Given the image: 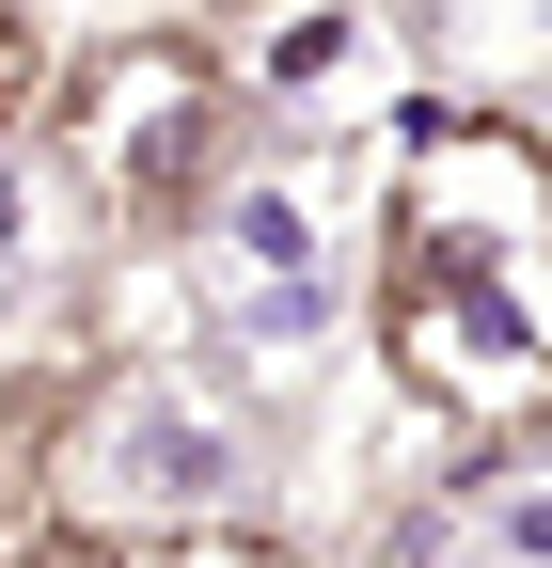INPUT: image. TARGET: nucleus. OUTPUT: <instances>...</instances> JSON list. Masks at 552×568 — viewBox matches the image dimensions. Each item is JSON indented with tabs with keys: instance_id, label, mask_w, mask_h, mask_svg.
I'll use <instances>...</instances> for the list:
<instances>
[{
	"instance_id": "8",
	"label": "nucleus",
	"mask_w": 552,
	"mask_h": 568,
	"mask_svg": "<svg viewBox=\"0 0 552 568\" xmlns=\"http://www.w3.org/2000/svg\"><path fill=\"white\" fill-rule=\"evenodd\" d=\"M17 521H32V489H17V474H0V552H17Z\"/></svg>"
},
{
	"instance_id": "3",
	"label": "nucleus",
	"mask_w": 552,
	"mask_h": 568,
	"mask_svg": "<svg viewBox=\"0 0 552 568\" xmlns=\"http://www.w3.org/2000/svg\"><path fill=\"white\" fill-rule=\"evenodd\" d=\"M48 474H80V521H190V506H222L237 489V426L205 410L174 364L143 379H80V426L48 443Z\"/></svg>"
},
{
	"instance_id": "4",
	"label": "nucleus",
	"mask_w": 552,
	"mask_h": 568,
	"mask_svg": "<svg viewBox=\"0 0 552 568\" xmlns=\"http://www.w3.org/2000/svg\"><path fill=\"white\" fill-rule=\"evenodd\" d=\"M205 268H222V332L253 364H300V332L331 316V190L285 159V174H237L205 205Z\"/></svg>"
},
{
	"instance_id": "6",
	"label": "nucleus",
	"mask_w": 552,
	"mask_h": 568,
	"mask_svg": "<svg viewBox=\"0 0 552 568\" xmlns=\"http://www.w3.org/2000/svg\"><path fill=\"white\" fill-rule=\"evenodd\" d=\"M0 568H174V552H143L126 521H80V506H32V521H17V552H0Z\"/></svg>"
},
{
	"instance_id": "1",
	"label": "nucleus",
	"mask_w": 552,
	"mask_h": 568,
	"mask_svg": "<svg viewBox=\"0 0 552 568\" xmlns=\"http://www.w3.org/2000/svg\"><path fill=\"white\" fill-rule=\"evenodd\" d=\"M379 347L473 443L552 426V142L521 111H410L379 142Z\"/></svg>"
},
{
	"instance_id": "2",
	"label": "nucleus",
	"mask_w": 552,
	"mask_h": 568,
	"mask_svg": "<svg viewBox=\"0 0 552 568\" xmlns=\"http://www.w3.org/2000/svg\"><path fill=\"white\" fill-rule=\"evenodd\" d=\"M222 142H237V63L205 32H126L48 95V159L80 174V205L111 237H205Z\"/></svg>"
},
{
	"instance_id": "5",
	"label": "nucleus",
	"mask_w": 552,
	"mask_h": 568,
	"mask_svg": "<svg viewBox=\"0 0 552 568\" xmlns=\"http://www.w3.org/2000/svg\"><path fill=\"white\" fill-rule=\"evenodd\" d=\"M222 63H237V95L348 126V111H379L395 17H379V0H237V48H222Z\"/></svg>"
},
{
	"instance_id": "7",
	"label": "nucleus",
	"mask_w": 552,
	"mask_h": 568,
	"mask_svg": "<svg viewBox=\"0 0 552 568\" xmlns=\"http://www.w3.org/2000/svg\"><path fill=\"white\" fill-rule=\"evenodd\" d=\"M174 568H300V552H268V537H190Z\"/></svg>"
}]
</instances>
